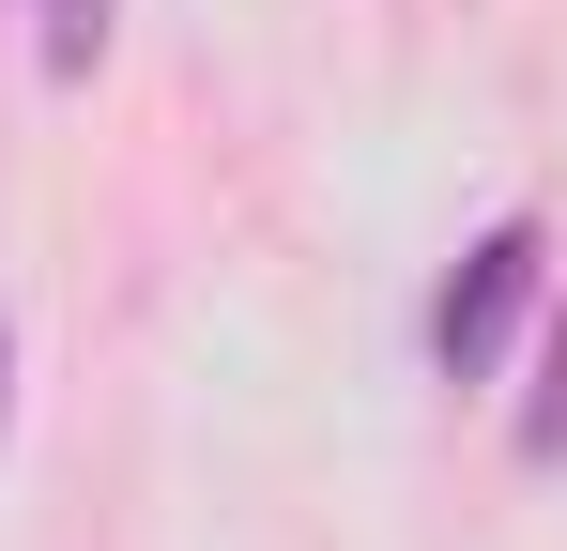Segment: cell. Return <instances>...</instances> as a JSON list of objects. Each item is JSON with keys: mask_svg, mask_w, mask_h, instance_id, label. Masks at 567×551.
Returning a JSON list of instances; mask_svg holds the SVG:
<instances>
[{"mask_svg": "<svg viewBox=\"0 0 567 551\" xmlns=\"http://www.w3.org/2000/svg\"><path fill=\"white\" fill-rule=\"evenodd\" d=\"M537 276H553V230L537 215H491L461 246V276H445V306H430V367L445 383H491L506 337H522V306H537Z\"/></svg>", "mask_w": 567, "mask_h": 551, "instance_id": "1", "label": "cell"}, {"mask_svg": "<svg viewBox=\"0 0 567 551\" xmlns=\"http://www.w3.org/2000/svg\"><path fill=\"white\" fill-rule=\"evenodd\" d=\"M522 459H567V322H553V353H537V398H522Z\"/></svg>", "mask_w": 567, "mask_h": 551, "instance_id": "2", "label": "cell"}, {"mask_svg": "<svg viewBox=\"0 0 567 551\" xmlns=\"http://www.w3.org/2000/svg\"><path fill=\"white\" fill-rule=\"evenodd\" d=\"M47 15V77H93V46H107V0H31Z\"/></svg>", "mask_w": 567, "mask_h": 551, "instance_id": "3", "label": "cell"}, {"mask_svg": "<svg viewBox=\"0 0 567 551\" xmlns=\"http://www.w3.org/2000/svg\"><path fill=\"white\" fill-rule=\"evenodd\" d=\"M0 383H16V337H0Z\"/></svg>", "mask_w": 567, "mask_h": 551, "instance_id": "4", "label": "cell"}]
</instances>
